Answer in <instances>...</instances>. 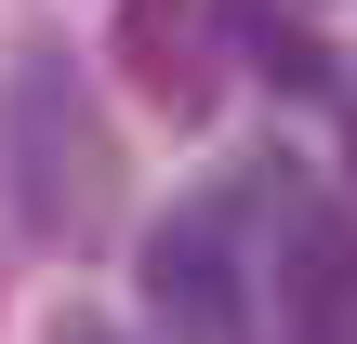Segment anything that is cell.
Instances as JSON below:
<instances>
[{"label": "cell", "mask_w": 357, "mask_h": 344, "mask_svg": "<svg viewBox=\"0 0 357 344\" xmlns=\"http://www.w3.org/2000/svg\"><path fill=\"white\" fill-rule=\"evenodd\" d=\"M0 159H13V212L40 252H93L119 225V146L93 119V93L66 66H13L0 80Z\"/></svg>", "instance_id": "cell-1"}, {"label": "cell", "mask_w": 357, "mask_h": 344, "mask_svg": "<svg viewBox=\"0 0 357 344\" xmlns=\"http://www.w3.org/2000/svg\"><path fill=\"white\" fill-rule=\"evenodd\" d=\"M146 305L172 318V344H238V199H185L159 239H146Z\"/></svg>", "instance_id": "cell-2"}, {"label": "cell", "mask_w": 357, "mask_h": 344, "mask_svg": "<svg viewBox=\"0 0 357 344\" xmlns=\"http://www.w3.org/2000/svg\"><path fill=\"white\" fill-rule=\"evenodd\" d=\"M278 305H291L305 344H357V239L305 186H278Z\"/></svg>", "instance_id": "cell-3"}, {"label": "cell", "mask_w": 357, "mask_h": 344, "mask_svg": "<svg viewBox=\"0 0 357 344\" xmlns=\"http://www.w3.org/2000/svg\"><path fill=\"white\" fill-rule=\"evenodd\" d=\"M119 80L159 106V119H212L225 106V66H212V27H199V0H119Z\"/></svg>", "instance_id": "cell-4"}, {"label": "cell", "mask_w": 357, "mask_h": 344, "mask_svg": "<svg viewBox=\"0 0 357 344\" xmlns=\"http://www.w3.org/2000/svg\"><path fill=\"white\" fill-rule=\"evenodd\" d=\"M225 27H238V40H252V66H265V80H278V93H318V80H331V66H318V40H305V13H291V0H225Z\"/></svg>", "instance_id": "cell-5"}, {"label": "cell", "mask_w": 357, "mask_h": 344, "mask_svg": "<svg viewBox=\"0 0 357 344\" xmlns=\"http://www.w3.org/2000/svg\"><path fill=\"white\" fill-rule=\"evenodd\" d=\"M53 344H119V331H93V318H53Z\"/></svg>", "instance_id": "cell-6"}]
</instances>
